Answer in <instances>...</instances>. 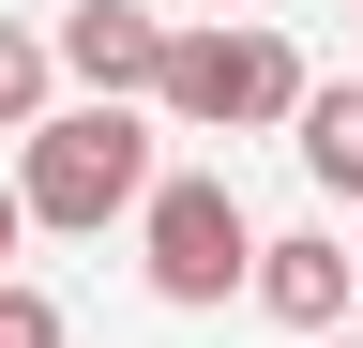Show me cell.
Instances as JSON below:
<instances>
[{
	"label": "cell",
	"instance_id": "6da1fadb",
	"mask_svg": "<svg viewBox=\"0 0 363 348\" xmlns=\"http://www.w3.org/2000/svg\"><path fill=\"white\" fill-rule=\"evenodd\" d=\"M152 106L182 137H288L303 106V46L257 16H167V61H152Z\"/></svg>",
	"mask_w": 363,
	"mask_h": 348
},
{
	"label": "cell",
	"instance_id": "7a4b0ae2",
	"mask_svg": "<svg viewBox=\"0 0 363 348\" xmlns=\"http://www.w3.org/2000/svg\"><path fill=\"white\" fill-rule=\"evenodd\" d=\"M152 197V106H45L16 137V212L30 228H121V212Z\"/></svg>",
	"mask_w": 363,
	"mask_h": 348
},
{
	"label": "cell",
	"instance_id": "3957f363",
	"mask_svg": "<svg viewBox=\"0 0 363 348\" xmlns=\"http://www.w3.org/2000/svg\"><path fill=\"white\" fill-rule=\"evenodd\" d=\"M136 257H152V303L227 318L242 273H257V212L227 197V167H152V197H136Z\"/></svg>",
	"mask_w": 363,
	"mask_h": 348
},
{
	"label": "cell",
	"instance_id": "277c9868",
	"mask_svg": "<svg viewBox=\"0 0 363 348\" xmlns=\"http://www.w3.org/2000/svg\"><path fill=\"white\" fill-rule=\"evenodd\" d=\"M152 61H167V16L136 0H76L45 30V76H76V106H152Z\"/></svg>",
	"mask_w": 363,
	"mask_h": 348
},
{
	"label": "cell",
	"instance_id": "5b68a950",
	"mask_svg": "<svg viewBox=\"0 0 363 348\" xmlns=\"http://www.w3.org/2000/svg\"><path fill=\"white\" fill-rule=\"evenodd\" d=\"M242 303H257V318H288L303 348H318V333H348V242H333V228H288V242H257Z\"/></svg>",
	"mask_w": 363,
	"mask_h": 348
},
{
	"label": "cell",
	"instance_id": "8992f818",
	"mask_svg": "<svg viewBox=\"0 0 363 348\" xmlns=\"http://www.w3.org/2000/svg\"><path fill=\"white\" fill-rule=\"evenodd\" d=\"M288 152H303V182H318V197H348V212H363V76H303Z\"/></svg>",
	"mask_w": 363,
	"mask_h": 348
},
{
	"label": "cell",
	"instance_id": "52a82bcc",
	"mask_svg": "<svg viewBox=\"0 0 363 348\" xmlns=\"http://www.w3.org/2000/svg\"><path fill=\"white\" fill-rule=\"evenodd\" d=\"M45 91H61V76H45V30H30V16H0V137H30Z\"/></svg>",
	"mask_w": 363,
	"mask_h": 348
},
{
	"label": "cell",
	"instance_id": "ba28073f",
	"mask_svg": "<svg viewBox=\"0 0 363 348\" xmlns=\"http://www.w3.org/2000/svg\"><path fill=\"white\" fill-rule=\"evenodd\" d=\"M0 348H76V333H61V303H45L30 273H0Z\"/></svg>",
	"mask_w": 363,
	"mask_h": 348
},
{
	"label": "cell",
	"instance_id": "9c48e42d",
	"mask_svg": "<svg viewBox=\"0 0 363 348\" xmlns=\"http://www.w3.org/2000/svg\"><path fill=\"white\" fill-rule=\"evenodd\" d=\"M16 242H30V212H16V182H0V273H16Z\"/></svg>",
	"mask_w": 363,
	"mask_h": 348
},
{
	"label": "cell",
	"instance_id": "30bf717a",
	"mask_svg": "<svg viewBox=\"0 0 363 348\" xmlns=\"http://www.w3.org/2000/svg\"><path fill=\"white\" fill-rule=\"evenodd\" d=\"M182 16H242V0H182Z\"/></svg>",
	"mask_w": 363,
	"mask_h": 348
},
{
	"label": "cell",
	"instance_id": "8fae6325",
	"mask_svg": "<svg viewBox=\"0 0 363 348\" xmlns=\"http://www.w3.org/2000/svg\"><path fill=\"white\" fill-rule=\"evenodd\" d=\"M318 348H363V333H318Z\"/></svg>",
	"mask_w": 363,
	"mask_h": 348
},
{
	"label": "cell",
	"instance_id": "7c38bea8",
	"mask_svg": "<svg viewBox=\"0 0 363 348\" xmlns=\"http://www.w3.org/2000/svg\"><path fill=\"white\" fill-rule=\"evenodd\" d=\"M348 288H363V242H348Z\"/></svg>",
	"mask_w": 363,
	"mask_h": 348
}]
</instances>
